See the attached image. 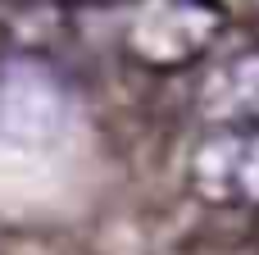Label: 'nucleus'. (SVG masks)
Listing matches in <instances>:
<instances>
[{
  "label": "nucleus",
  "mask_w": 259,
  "mask_h": 255,
  "mask_svg": "<svg viewBox=\"0 0 259 255\" xmlns=\"http://www.w3.org/2000/svg\"><path fill=\"white\" fill-rule=\"evenodd\" d=\"M223 27L228 18L209 0H132L123 14L118 46L137 64L168 73V68L196 64L223 37Z\"/></svg>",
  "instance_id": "obj_2"
},
{
  "label": "nucleus",
  "mask_w": 259,
  "mask_h": 255,
  "mask_svg": "<svg viewBox=\"0 0 259 255\" xmlns=\"http://www.w3.org/2000/svg\"><path fill=\"white\" fill-rule=\"evenodd\" d=\"M73 123V96L64 78L36 55L0 59V151L41 155L64 141Z\"/></svg>",
  "instance_id": "obj_1"
},
{
  "label": "nucleus",
  "mask_w": 259,
  "mask_h": 255,
  "mask_svg": "<svg viewBox=\"0 0 259 255\" xmlns=\"http://www.w3.org/2000/svg\"><path fill=\"white\" fill-rule=\"evenodd\" d=\"M196 114L214 128H259V46H241L205 68Z\"/></svg>",
  "instance_id": "obj_4"
},
{
  "label": "nucleus",
  "mask_w": 259,
  "mask_h": 255,
  "mask_svg": "<svg viewBox=\"0 0 259 255\" xmlns=\"http://www.w3.org/2000/svg\"><path fill=\"white\" fill-rule=\"evenodd\" d=\"M187 178L219 210H259V128H214L196 141Z\"/></svg>",
  "instance_id": "obj_3"
}]
</instances>
